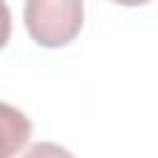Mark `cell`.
Returning a JSON list of instances; mask_svg holds the SVG:
<instances>
[{
  "label": "cell",
  "instance_id": "1",
  "mask_svg": "<svg viewBox=\"0 0 158 158\" xmlns=\"http://www.w3.org/2000/svg\"><path fill=\"white\" fill-rule=\"evenodd\" d=\"M84 25L81 0H25V27L40 47L69 44Z\"/></svg>",
  "mask_w": 158,
  "mask_h": 158
},
{
  "label": "cell",
  "instance_id": "2",
  "mask_svg": "<svg viewBox=\"0 0 158 158\" xmlns=\"http://www.w3.org/2000/svg\"><path fill=\"white\" fill-rule=\"evenodd\" d=\"M30 133H32L30 118L20 109L0 101V158H10L20 153L27 146Z\"/></svg>",
  "mask_w": 158,
  "mask_h": 158
},
{
  "label": "cell",
  "instance_id": "3",
  "mask_svg": "<svg viewBox=\"0 0 158 158\" xmlns=\"http://www.w3.org/2000/svg\"><path fill=\"white\" fill-rule=\"evenodd\" d=\"M10 32H12V15H10L7 2H5V0H0V49L7 44Z\"/></svg>",
  "mask_w": 158,
  "mask_h": 158
},
{
  "label": "cell",
  "instance_id": "4",
  "mask_svg": "<svg viewBox=\"0 0 158 158\" xmlns=\"http://www.w3.org/2000/svg\"><path fill=\"white\" fill-rule=\"evenodd\" d=\"M111 2H118V5H126V7H136V5H146L151 0H111Z\"/></svg>",
  "mask_w": 158,
  "mask_h": 158
}]
</instances>
